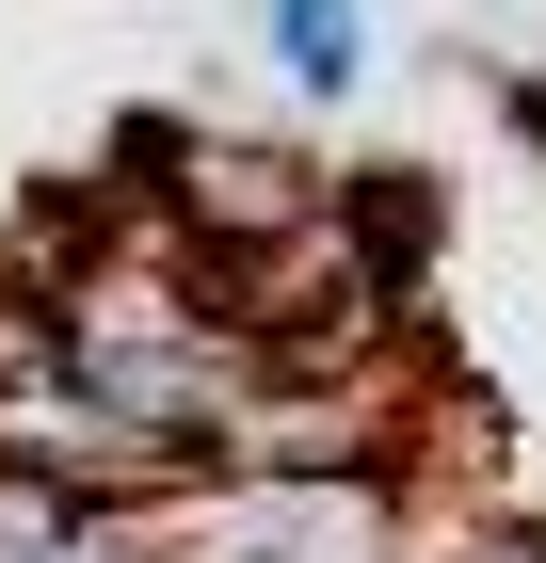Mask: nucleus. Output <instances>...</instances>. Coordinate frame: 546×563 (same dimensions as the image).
I'll return each instance as SVG.
<instances>
[{"label":"nucleus","instance_id":"obj_1","mask_svg":"<svg viewBox=\"0 0 546 563\" xmlns=\"http://www.w3.org/2000/svg\"><path fill=\"white\" fill-rule=\"evenodd\" d=\"M161 563H402V483L370 467H193L145 499Z\"/></svg>","mask_w":546,"mask_h":563},{"label":"nucleus","instance_id":"obj_2","mask_svg":"<svg viewBox=\"0 0 546 563\" xmlns=\"http://www.w3.org/2000/svg\"><path fill=\"white\" fill-rule=\"evenodd\" d=\"M257 33H274V65H290L305 97L370 81V0H257Z\"/></svg>","mask_w":546,"mask_h":563}]
</instances>
